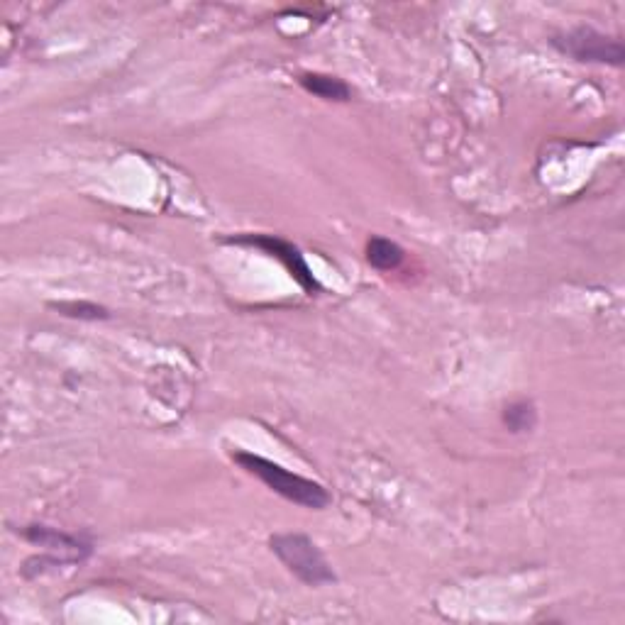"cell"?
<instances>
[{"label":"cell","instance_id":"cell-6","mask_svg":"<svg viewBox=\"0 0 625 625\" xmlns=\"http://www.w3.org/2000/svg\"><path fill=\"white\" fill-rule=\"evenodd\" d=\"M298 81H301V86L306 88L308 93H313V96L323 98V101L345 103V101H350V98H352L350 86H347L342 79H337V76L303 74Z\"/></svg>","mask_w":625,"mask_h":625},{"label":"cell","instance_id":"cell-8","mask_svg":"<svg viewBox=\"0 0 625 625\" xmlns=\"http://www.w3.org/2000/svg\"><path fill=\"white\" fill-rule=\"evenodd\" d=\"M503 423L511 433H530L535 428V406L530 401H513L503 411Z\"/></svg>","mask_w":625,"mask_h":625},{"label":"cell","instance_id":"cell-7","mask_svg":"<svg viewBox=\"0 0 625 625\" xmlns=\"http://www.w3.org/2000/svg\"><path fill=\"white\" fill-rule=\"evenodd\" d=\"M403 257H406V254H403L401 247H398L396 242L386 240V237H372V240L367 242V262L372 264L374 269L391 271L401 267Z\"/></svg>","mask_w":625,"mask_h":625},{"label":"cell","instance_id":"cell-5","mask_svg":"<svg viewBox=\"0 0 625 625\" xmlns=\"http://www.w3.org/2000/svg\"><path fill=\"white\" fill-rule=\"evenodd\" d=\"M25 538L30 542H35V545H42L47 547V550L52 552H71V555L76 557V560H81V557H86L88 552H91V542L79 538V535H69V533H62V530L57 528H47V525H30V528L25 530Z\"/></svg>","mask_w":625,"mask_h":625},{"label":"cell","instance_id":"cell-3","mask_svg":"<svg viewBox=\"0 0 625 625\" xmlns=\"http://www.w3.org/2000/svg\"><path fill=\"white\" fill-rule=\"evenodd\" d=\"M552 44H555L562 54L577 59V62L611 64V66H623L625 62V49L621 42L586 25L572 27V30L562 32V35H557L555 40H552Z\"/></svg>","mask_w":625,"mask_h":625},{"label":"cell","instance_id":"cell-1","mask_svg":"<svg viewBox=\"0 0 625 625\" xmlns=\"http://www.w3.org/2000/svg\"><path fill=\"white\" fill-rule=\"evenodd\" d=\"M232 459L245 472H250L252 477L262 479L274 494L284 496L291 503H298L303 508H313V511H323V508L330 506L328 489L323 484H318V481L298 477V474L289 472L281 464L271 462L267 457L252 455V452H232Z\"/></svg>","mask_w":625,"mask_h":625},{"label":"cell","instance_id":"cell-4","mask_svg":"<svg viewBox=\"0 0 625 625\" xmlns=\"http://www.w3.org/2000/svg\"><path fill=\"white\" fill-rule=\"evenodd\" d=\"M225 242H228V245H240V247H257V250L271 254V257L279 259V262L289 269V274L298 281V284H301V289L306 291L308 296H313V293L320 291V284L315 281L311 269H308L301 250L293 247L291 242L281 240V237H274V235H240V237H228Z\"/></svg>","mask_w":625,"mask_h":625},{"label":"cell","instance_id":"cell-2","mask_svg":"<svg viewBox=\"0 0 625 625\" xmlns=\"http://www.w3.org/2000/svg\"><path fill=\"white\" fill-rule=\"evenodd\" d=\"M269 545L271 552L284 562V567L289 569L293 577L301 579L303 584L325 586L337 582L333 567H330L323 552L318 550V545L308 535L281 533L274 535Z\"/></svg>","mask_w":625,"mask_h":625},{"label":"cell","instance_id":"cell-9","mask_svg":"<svg viewBox=\"0 0 625 625\" xmlns=\"http://www.w3.org/2000/svg\"><path fill=\"white\" fill-rule=\"evenodd\" d=\"M49 308L74 320H108L110 318L108 308L98 306V303H91V301H57V303H49Z\"/></svg>","mask_w":625,"mask_h":625}]
</instances>
